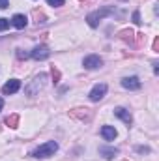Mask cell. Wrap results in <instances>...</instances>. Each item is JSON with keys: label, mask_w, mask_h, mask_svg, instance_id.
<instances>
[{"label": "cell", "mask_w": 159, "mask_h": 161, "mask_svg": "<svg viewBox=\"0 0 159 161\" xmlns=\"http://www.w3.org/2000/svg\"><path fill=\"white\" fill-rule=\"evenodd\" d=\"M9 25H11V21H9V19H0V32L8 30V28H9Z\"/></svg>", "instance_id": "cell-17"}, {"label": "cell", "mask_w": 159, "mask_h": 161, "mask_svg": "<svg viewBox=\"0 0 159 161\" xmlns=\"http://www.w3.org/2000/svg\"><path fill=\"white\" fill-rule=\"evenodd\" d=\"M114 114L118 116L122 122H125L127 125H131V122H133V118H131V114H129V111H125L123 107H116L114 109Z\"/></svg>", "instance_id": "cell-10"}, {"label": "cell", "mask_w": 159, "mask_h": 161, "mask_svg": "<svg viewBox=\"0 0 159 161\" xmlns=\"http://www.w3.org/2000/svg\"><path fill=\"white\" fill-rule=\"evenodd\" d=\"M34 17L38 19V23H45V15L41 11H38V9H34Z\"/></svg>", "instance_id": "cell-18"}, {"label": "cell", "mask_w": 159, "mask_h": 161, "mask_svg": "<svg viewBox=\"0 0 159 161\" xmlns=\"http://www.w3.org/2000/svg\"><path fill=\"white\" fill-rule=\"evenodd\" d=\"M157 49H159V40H157V38H156V40H154V51L157 53Z\"/></svg>", "instance_id": "cell-23"}, {"label": "cell", "mask_w": 159, "mask_h": 161, "mask_svg": "<svg viewBox=\"0 0 159 161\" xmlns=\"http://www.w3.org/2000/svg\"><path fill=\"white\" fill-rule=\"evenodd\" d=\"M19 88H21V80H19V79H9L4 86H2V94L11 96V94L19 92Z\"/></svg>", "instance_id": "cell-6"}, {"label": "cell", "mask_w": 159, "mask_h": 161, "mask_svg": "<svg viewBox=\"0 0 159 161\" xmlns=\"http://www.w3.org/2000/svg\"><path fill=\"white\" fill-rule=\"evenodd\" d=\"M105 94H107V84H105V82H99V84H96V86L90 90L88 97H90L92 101H99V99L105 97Z\"/></svg>", "instance_id": "cell-4"}, {"label": "cell", "mask_w": 159, "mask_h": 161, "mask_svg": "<svg viewBox=\"0 0 159 161\" xmlns=\"http://www.w3.org/2000/svg\"><path fill=\"white\" fill-rule=\"evenodd\" d=\"M49 54H51V51H49L45 45H38V47H34V51L30 53V56H32L34 60H45V58H49Z\"/></svg>", "instance_id": "cell-7"}, {"label": "cell", "mask_w": 159, "mask_h": 161, "mask_svg": "<svg viewBox=\"0 0 159 161\" xmlns=\"http://www.w3.org/2000/svg\"><path fill=\"white\" fill-rule=\"evenodd\" d=\"M8 8V0H0V9H6Z\"/></svg>", "instance_id": "cell-22"}, {"label": "cell", "mask_w": 159, "mask_h": 161, "mask_svg": "<svg viewBox=\"0 0 159 161\" xmlns=\"http://www.w3.org/2000/svg\"><path fill=\"white\" fill-rule=\"evenodd\" d=\"M122 86L127 90H139L140 80H139V77H125V79H122Z\"/></svg>", "instance_id": "cell-8"}, {"label": "cell", "mask_w": 159, "mask_h": 161, "mask_svg": "<svg viewBox=\"0 0 159 161\" xmlns=\"http://www.w3.org/2000/svg\"><path fill=\"white\" fill-rule=\"evenodd\" d=\"M17 56H19V58H28L30 54H28V53H25L23 49H19V51H17Z\"/></svg>", "instance_id": "cell-21"}, {"label": "cell", "mask_w": 159, "mask_h": 161, "mask_svg": "<svg viewBox=\"0 0 159 161\" xmlns=\"http://www.w3.org/2000/svg\"><path fill=\"white\" fill-rule=\"evenodd\" d=\"M26 23H28V19H26L23 13H17V15H13V19H11V25H13L15 28H19V30H23V28L26 26Z\"/></svg>", "instance_id": "cell-11"}, {"label": "cell", "mask_w": 159, "mask_h": 161, "mask_svg": "<svg viewBox=\"0 0 159 161\" xmlns=\"http://www.w3.org/2000/svg\"><path fill=\"white\" fill-rule=\"evenodd\" d=\"M6 124H8L9 127H17V124H19V114H9V116L6 118Z\"/></svg>", "instance_id": "cell-15"}, {"label": "cell", "mask_w": 159, "mask_h": 161, "mask_svg": "<svg viewBox=\"0 0 159 161\" xmlns=\"http://www.w3.org/2000/svg\"><path fill=\"white\" fill-rule=\"evenodd\" d=\"M111 13H112V9H111V8H101V9L92 11V13L86 17V21H88V25H90L92 28H96V26L99 25V21H101L105 15H111Z\"/></svg>", "instance_id": "cell-2"}, {"label": "cell", "mask_w": 159, "mask_h": 161, "mask_svg": "<svg viewBox=\"0 0 159 161\" xmlns=\"http://www.w3.org/2000/svg\"><path fill=\"white\" fill-rule=\"evenodd\" d=\"M71 116L80 118V120H84V118H90V109H73V111H71Z\"/></svg>", "instance_id": "cell-13"}, {"label": "cell", "mask_w": 159, "mask_h": 161, "mask_svg": "<svg viewBox=\"0 0 159 161\" xmlns=\"http://www.w3.org/2000/svg\"><path fill=\"white\" fill-rule=\"evenodd\" d=\"M56 150H58V142L49 141V142H45V144L38 146V148L32 152V156H34V158H38V159H45V158L54 156V152H56Z\"/></svg>", "instance_id": "cell-1"}, {"label": "cell", "mask_w": 159, "mask_h": 161, "mask_svg": "<svg viewBox=\"0 0 159 161\" xmlns=\"http://www.w3.org/2000/svg\"><path fill=\"white\" fill-rule=\"evenodd\" d=\"M133 23H135V25H140V23H142V21H140V13H139V11H135V13H133Z\"/></svg>", "instance_id": "cell-20"}, {"label": "cell", "mask_w": 159, "mask_h": 161, "mask_svg": "<svg viewBox=\"0 0 159 161\" xmlns=\"http://www.w3.org/2000/svg\"><path fill=\"white\" fill-rule=\"evenodd\" d=\"M82 66H84L86 69H97V68L103 66V60H101L97 54H90V56H86V58L82 60Z\"/></svg>", "instance_id": "cell-5"}, {"label": "cell", "mask_w": 159, "mask_h": 161, "mask_svg": "<svg viewBox=\"0 0 159 161\" xmlns=\"http://www.w3.org/2000/svg\"><path fill=\"white\" fill-rule=\"evenodd\" d=\"M45 80H47V75H45V73H40V75L34 79V82H32L30 86H26V90H25L26 96H36L41 88L45 86Z\"/></svg>", "instance_id": "cell-3"}, {"label": "cell", "mask_w": 159, "mask_h": 161, "mask_svg": "<svg viewBox=\"0 0 159 161\" xmlns=\"http://www.w3.org/2000/svg\"><path fill=\"white\" fill-rule=\"evenodd\" d=\"M2 107H4V99L0 97V111H2Z\"/></svg>", "instance_id": "cell-24"}, {"label": "cell", "mask_w": 159, "mask_h": 161, "mask_svg": "<svg viewBox=\"0 0 159 161\" xmlns=\"http://www.w3.org/2000/svg\"><path fill=\"white\" fill-rule=\"evenodd\" d=\"M51 75H52V82H54V84L60 82V71H58L56 66H51Z\"/></svg>", "instance_id": "cell-16"}, {"label": "cell", "mask_w": 159, "mask_h": 161, "mask_svg": "<svg viewBox=\"0 0 159 161\" xmlns=\"http://www.w3.org/2000/svg\"><path fill=\"white\" fill-rule=\"evenodd\" d=\"M133 38H135V34H133V30H122L120 32V40H123V41H133Z\"/></svg>", "instance_id": "cell-14"}, {"label": "cell", "mask_w": 159, "mask_h": 161, "mask_svg": "<svg viewBox=\"0 0 159 161\" xmlns=\"http://www.w3.org/2000/svg\"><path fill=\"white\" fill-rule=\"evenodd\" d=\"M116 135H118V133H116V129H114L112 125H103V127H101V137H103L105 141H114Z\"/></svg>", "instance_id": "cell-9"}, {"label": "cell", "mask_w": 159, "mask_h": 161, "mask_svg": "<svg viewBox=\"0 0 159 161\" xmlns=\"http://www.w3.org/2000/svg\"><path fill=\"white\" fill-rule=\"evenodd\" d=\"M99 154H101L105 159H112V158L118 154V150H116V148H107V146H101V148H99Z\"/></svg>", "instance_id": "cell-12"}, {"label": "cell", "mask_w": 159, "mask_h": 161, "mask_svg": "<svg viewBox=\"0 0 159 161\" xmlns=\"http://www.w3.org/2000/svg\"><path fill=\"white\" fill-rule=\"evenodd\" d=\"M47 4L54 6V8H60V6H64V0H47Z\"/></svg>", "instance_id": "cell-19"}]
</instances>
